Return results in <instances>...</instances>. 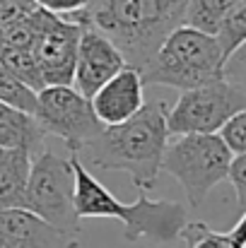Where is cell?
Here are the masks:
<instances>
[{
  "mask_svg": "<svg viewBox=\"0 0 246 248\" xmlns=\"http://www.w3.org/2000/svg\"><path fill=\"white\" fill-rule=\"evenodd\" d=\"M188 0H92L66 19L99 29L121 51L128 68L145 73L162 44L186 19Z\"/></svg>",
  "mask_w": 246,
  "mask_h": 248,
  "instance_id": "1",
  "label": "cell"
},
{
  "mask_svg": "<svg viewBox=\"0 0 246 248\" xmlns=\"http://www.w3.org/2000/svg\"><path fill=\"white\" fill-rule=\"evenodd\" d=\"M166 111L169 108L162 99L148 101L131 121L106 125L84 145L80 157H84L92 169L128 173L138 190H152L169 145Z\"/></svg>",
  "mask_w": 246,
  "mask_h": 248,
  "instance_id": "2",
  "label": "cell"
},
{
  "mask_svg": "<svg viewBox=\"0 0 246 248\" xmlns=\"http://www.w3.org/2000/svg\"><path fill=\"white\" fill-rule=\"evenodd\" d=\"M70 162L75 169V207L80 219L114 217L123 222V239L131 244L140 239H150L152 244H171L181 239V232L188 224V215L181 202L150 200L148 193L140 190L133 205H123L87 171L80 155H73Z\"/></svg>",
  "mask_w": 246,
  "mask_h": 248,
  "instance_id": "3",
  "label": "cell"
},
{
  "mask_svg": "<svg viewBox=\"0 0 246 248\" xmlns=\"http://www.w3.org/2000/svg\"><path fill=\"white\" fill-rule=\"evenodd\" d=\"M225 65L217 36L181 24L169 34L152 65L143 73V82L166 84L179 92L198 89L225 80Z\"/></svg>",
  "mask_w": 246,
  "mask_h": 248,
  "instance_id": "4",
  "label": "cell"
},
{
  "mask_svg": "<svg viewBox=\"0 0 246 248\" xmlns=\"http://www.w3.org/2000/svg\"><path fill=\"white\" fill-rule=\"evenodd\" d=\"M232 157L220 135H176L166 145L162 171L181 183L191 207H200L208 193L230 176Z\"/></svg>",
  "mask_w": 246,
  "mask_h": 248,
  "instance_id": "5",
  "label": "cell"
},
{
  "mask_svg": "<svg viewBox=\"0 0 246 248\" xmlns=\"http://www.w3.org/2000/svg\"><path fill=\"white\" fill-rule=\"evenodd\" d=\"M24 210L39 215L61 232L78 236L80 215L75 207V169L70 159L49 150L34 157L24 193Z\"/></svg>",
  "mask_w": 246,
  "mask_h": 248,
  "instance_id": "6",
  "label": "cell"
},
{
  "mask_svg": "<svg viewBox=\"0 0 246 248\" xmlns=\"http://www.w3.org/2000/svg\"><path fill=\"white\" fill-rule=\"evenodd\" d=\"M246 108V87L220 80L208 87L186 89L166 111L169 135H220V130Z\"/></svg>",
  "mask_w": 246,
  "mask_h": 248,
  "instance_id": "7",
  "label": "cell"
},
{
  "mask_svg": "<svg viewBox=\"0 0 246 248\" xmlns=\"http://www.w3.org/2000/svg\"><path fill=\"white\" fill-rule=\"evenodd\" d=\"M36 118L46 135L61 138L73 155H80L106 125L97 118L92 99L75 87H46L39 92Z\"/></svg>",
  "mask_w": 246,
  "mask_h": 248,
  "instance_id": "8",
  "label": "cell"
},
{
  "mask_svg": "<svg viewBox=\"0 0 246 248\" xmlns=\"http://www.w3.org/2000/svg\"><path fill=\"white\" fill-rule=\"evenodd\" d=\"M32 17L36 24L32 53L36 56L46 87H73L82 27L44 7H36Z\"/></svg>",
  "mask_w": 246,
  "mask_h": 248,
  "instance_id": "9",
  "label": "cell"
},
{
  "mask_svg": "<svg viewBox=\"0 0 246 248\" xmlns=\"http://www.w3.org/2000/svg\"><path fill=\"white\" fill-rule=\"evenodd\" d=\"M123 68H128L121 51L94 27H82L78 61H75V80L73 87L82 96L92 99L111 78H116Z\"/></svg>",
  "mask_w": 246,
  "mask_h": 248,
  "instance_id": "10",
  "label": "cell"
},
{
  "mask_svg": "<svg viewBox=\"0 0 246 248\" xmlns=\"http://www.w3.org/2000/svg\"><path fill=\"white\" fill-rule=\"evenodd\" d=\"M143 73L135 68H123L116 78H111L94 96H92V106L97 118L104 125H118L131 121L143 106H145V96H143Z\"/></svg>",
  "mask_w": 246,
  "mask_h": 248,
  "instance_id": "11",
  "label": "cell"
},
{
  "mask_svg": "<svg viewBox=\"0 0 246 248\" xmlns=\"http://www.w3.org/2000/svg\"><path fill=\"white\" fill-rule=\"evenodd\" d=\"M0 236L17 248H78V236L61 232L24 207L0 210Z\"/></svg>",
  "mask_w": 246,
  "mask_h": 248,
  "instance_id": "12",
  "label": "cell"
},
{
  "mask_svg": "<svg viewBox=\"0 0 246 248\" xmlns=\"http://www.w3.org/2000/svg\"><path fill=\"white\" fill-rule=\"evenodd\" d=\"M46 133L34 113L0 104V150H27L39 152Z\"/></svg>",
  "mask_w": 246,
  "mask_h": 248,
  "instance_id": "13",
  "label": "cell"
},
{
  "mask_svg": "<svg viewBox=\"0 0 246 248\" xmlns=\"http://www.w3.org/2000/svg\"><path fill=\"white\" fill-rule=\"evenodd\" d=\"M32 162L27 150H0V210L24 207Z\"/></svg>",
  "mask_w": 246,
  "mask_h": 248,
  "instance_id": "14",
  "label": "cell"
},
{
  "mask_svg": "<svg viewBox=\"0 0 246 248\" xmlns=\"http://www.w3.org/2000/svg\"><path fill=\"white\" fill-rule=\"evenodd\" d=\"M242 0H188L186 7V19L183 24L200 29L205 34L217 36L220 24L225 22V17L239 5Z\"/></svg>",
  "mask_w": 246,
  "mask_h": 248,
  "instance_id": "15",
  "label": "cell"
},
{
  "mask_svg": "<svg viewBox=\"0 0 246 248\" xmlns=\"http://www.w3.org/2000/svg\"><path fill=\"white\" fill-rule=\"evenodd\" d=\"M0 63L27 87H32L36 94L41 89H46V82H44V75H41V68L36 63V56L27 48H10L5 46V51L0 53Z\"/></svg>",
  "mask_w": 246,
  "mask_h": 248,
  "instance_id": "16",
  "label": "cell"
},
{
  "mask_svg": "<svg viewBox=\"0 0 246 248\" xmlns=\"http://www.w3.org/2000/svg\"><path fill=\"white\" fill-rule=\"evenodd\" d=\"M0 104H7L12 108H19L34 116L39 108V94L22 80H17L2 63H0Z\"/></svg>",
  "mask_w": 246,
  "mask_h": 248,
  "instance_id": "17",
  "label": "cell"
},
{
  "mask_svg": "<svg viewBox=\"0 0 246 248\" xmlns=\"http://www.w3.org/2000/svg\"><path fill=\"white\" fill-rule=\"evenodd\" d=\"M217 41L225 56V63L246 44V0H242L220 24L217 29Z\"/></svg>",
  "mask_w": 246,
  "mask_h": 248,
  "instance_id": "18",
  "label": "cell"
},
{
  "mask_svg": "<svg viewBox=\"0 0 246 248\" xmlns=\"http://www.w3.org/2000/svg\"><path fill=\"white\" fill-rule=\"evenodd\" d=\"M186 248H237L230 234L210 229L205 222H188L181 232Z\"/></svg>",
  "mask_w": 246,
  "mask_h": 248,
  "instance_id": "19",
  "label": "cell"
},
{
  "mask_svg": "<svg viewBox=\"0 0 246 248\" xmlns=\"http://www.w3.org/2000/svg\"><path fill=\"white\" fill-rule=\"evenodd\" d=\"M2 34H5V44H7L10 48H27V51H32V48H34V41H36L34 17L27 15L24 19H19V22L5 27Z\"/></svg>",
  "mask_w": 246,
  "mask_h": 248,
  "instance_id": "20",
  "label": "cell"
},
{
  "mask_svg": "<svg viewBox=\"0 0 246 248\" xmlns=\"http://www.w3.org/2000/svg\"><path fill=\"white\" fill-rule=\"evenodd\" d=\"M220 138L227 142V147H230L234 155L246 152V108L239 111V113L220 130Z\"/></svg>",
  "mask_w": 246,
  "mask_h": 248,
  "instance_id": "21",
  "label": "cell"
},
{
  "mask_svg": "<svg viewBox=\"0 0 246 248\" xmlns=\"http://www.w3.org/2000/svg\"><path fill=\"white\" fill-rule=\"evenodd\" d=\"M230 183L234 188V195H237V207L239 212H246V152L242 155H234L232 157V164H230Z\"/></svg>",
  "mask_w": 246,
  "mask_h": 248,
  "instance_id": "22",
  "label": "cell"
},
{
  "mask_svg": "<svg viewBox=\"0 0 246 248\" xmlns=\"http://www.w3.org/2000/svg\"><path fill=\"white\" fill-rule=\"evenodd\" d=\"M39 5L34 0H0V29L24 19L27 15H32Z\"/></svg>",
  "mask_w": 246,
  "mask_h": 248,
  "instance_id": "23",
  "label": "cell"
},
{
  "mask_svg": "<svg viewBox=\"0 0 246 248\" xmlns=\"http://www.w3.org/2000/svg\"><path fill=\"white\" fill-rule=\"evenodd\" d=\"M225 78L246 87V44L227 61V65H225Z\"/></svg>",
  "mask_w": 246,
  "mask_h": 248,
  "instance_id": "24",
  "label": "cell"
},
{
  "mask_svg": "<svg viewBox=\"0 0 246 248\" xmlns=\"http://www.w3.org/2000/svg\"><path fill=\"white\" fill-rule=\"evenodd\" d=\"M34 2L53 15H73V12L84 10L92 0H34Z\"/></svg>",
  "mask_w": 246,
  "mask_h": 248,
  "instance_id": "25",
  "label": "cell"
},
{
  "mask_svg": "<svg viewBox=\"0 0 246 248\" xmlns=\"http://www.w3.org/2000/svg\"><path fill=\"white\" fill-rule=\"evenodd\" d=\"M230 236H232V241H234L237 248H246V212L239 217V222H237V227L230 232Z\"/></svg>",
  "mask_w": 246,
  "mask_h": 248,
  "instance_id": "26",
  "label": "cell"
},
{
  "mask_svg": "<svg viewBox=\"0 0 246 248\" xmlns=\"http://www.w3.org/2000/svg\"><path fill=\"white\" fill-rule=\"evenodd\" d=\"M0 248H17V246H12V244L5 239V236H0Z\"/></svg>",
  "mask_w": 246,
  "mask_h": 248,
  "instance_id": "27",
  "label": "cell"
},
{
  "mask_svg": "<svg viewBox=\"0 0 246 248\" xmlns=\"http://www.w3.org/2000/svg\"><path fill=\"white\" fill-rule=\"evenodd\" d=\"M5 46H7V44H5V34H2V29H0V53L5 51Z\"/></svg>",
  "mask_w": 246,
  "mask_h": 248,
  "instance_id": "28",
  "label": "cell"
}]
</instances>
